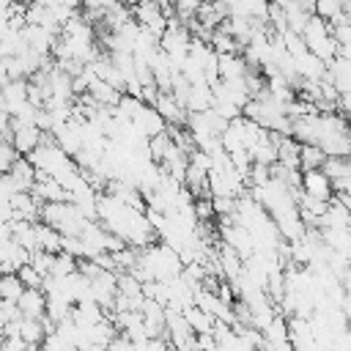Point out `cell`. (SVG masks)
<instances>
[{"label":"cell","mask_w":351,"mask_h":351,"mask_svg":"<svg viewBox=\"0 0 351 351\" xmlns=\"http://www.w3.org/2000/svg\"><path fill=\"white\" fill-rule=\"evenodd\" d=\"M16 318H22L19 302H14V299H0V326L8 324V321H16Z\"/></svg>","instance_id":"obj_27"},{"label":"cell","mask_w":351,"mask_h":351,"mask_svg":"<svg viewBox=\"0 0 351 351\" xmlns=\"http://www.w3.org/2000/svg\"><path fill=\"white\" fill-rule=\"evenodd\" d=\"M206 0H176V14L181 16V22H186V19H192L195 14H197V8L203 5Z\"/></svg>","instance_id":"obj_28"},{"label":"cell","mask_w":351,"mask_h":351,"mask_svg":"<svg viewBox=\"0 0 351 351\" xmlns=\"http://www.w3.org/2000/svg\"><path fill=\"white\" fill-rule=\"evenodd\" d=\"M44 134L47 132L38 123H19V121H14V137H11V143L19 148L22 156H27V154H33L41 145Z\"/></svg>","instance_id":"obj_5"},{"label":"cell","mask_w":351,"mask_h":351,"mask_svg":"<svg viewBox=\"0 0 351 351\" xmlns=\"http://www.w3.org/2000/svg\"><path fill=\"white\" fill-rule=\"evenodd\" d=\"M315 14L329 25H343L346 19V0H315Z\"/></svg>","instance_id":"obj_16"},{"label":"cell","mask_w":351,"mask_h":351,"mask_svg":"<svg viewBox=\"0 0 351 351\" xmlns=\"http://www.w3.org/2000/svg\"><path fill=\"white\" fill-rule=\"evenodd\" d=\"M77 269H80V258L71 255L69 250H60V252L55 255V266H52V274H55V277H66V274H71V271H77Z\"/></svg>","instance_id":"obj_21"},{"label":"cell","mask_w":351,"mask_h":351,"mask_svg":"<svg viewBox=\"0 0 351 351\" xmlns=\"http://www.w3.org/2000/svg\"><path fill=\"white\" fill-rule=\"evenodd\" d=\"M132 11H134V19L143 25V27H148V30H154V33H165L167 30V25H170V16L165 14V8L159 5V3H154V0H143V3H137V5H132Z\"/></svg>","instance_id":"obj_2"},{"label":"cell","mask_w":351,"mask_h":351,"mask_svg":"<svg viewBox=\"0 0 351 351\" xmlns=\"http://www.w3.org/2000/svg\"><path fill=\"white\" fill-rule=\"evenodd\" d=\"M337 110H340V115H346V118L351 121V90H343V93H340Z\"/></svg>","instance_id":"obj_29"},{"label":"cell","mask_w":351,"mask_h":351,"mask_svg":"<svg viewBox=\"0 0 351 351\" xmlns=\"http://www.w3.org/2000/svg\"><path fill=\"white\" fill-rule=\"evenodd\" d=\"M41 348H44V351H58V348H60V351H71L74 346H71V343H69L58 329H52V332H47V337H44Z\"/></svg>","instance_id":"obj_25"},{"label":"cell","mask_w":351,"mask_h":351,"mask_svg":"<svg viewBox=\"0 0 351 351\" xmlns=\"http://www.w3.org/2000/svg\"><path fill=\"white\" fill-rule=\"evenodd\" d=\"M36 233H38V247H44L49 252H60L63 250V233L58 228H52L49 222L38 219L36 222Z\"/></svg>","instance_id":"obj_17"},{"label":"cell","mask_w":351,"mask_h":351,"mask_svg":"<svg viewBox=\"0 0 351 351\" xmlns=\"http://www.w3.org/2000/svg\"><path fill=\"white\" fill-rule=\"evenodd\" d=\"M25 101H30V96H27V77L5 80L3 82V112H8L14 118Z\"/></svg>","instance_id":"obj_7"},{"label":"cell","mask_w":351,"mask_h":351,"mask_svg":"<svg viewBox=\"0 0 351 351\" xmlns=\"http://www.w3.org/2000/svg\"><path fill=\"white\" fill-rule=\"evenodd\" d=\"M326 159H329V154H326L318 143H302V154H299V165H302V170L324 167Z\"/></svg>","instance_id":"obj_18"},{"label":"cell","mask_w":351,"mask_h":351,"mask_svg":"<svg viewBox=\"0 0 351 351\" xmlns=\"http://www.w3.org/2000/svg\"><path fill=\"white\" fill-rule=\"evenodd\" d=\"M304 41H307V47H310V52H315L321 60H335L337 55H340V44H337V38H335V27L326 22V19H321L318 14H313L310 16V22H307V27H304Z\"/></svg>","instance_id":"obj_1"},{"label":"cell","mask_w":351,"mask_h":351,"mask_svg":"<svg viewBox=\"0 0 351 351\" xmlns=\"http://www.w3.org/2000/svg\"><path fill=\"white\" fill-rule=\"evenodd\" d=\"M19 156H22V154H19V148H16L11 140H3V143H0V167H3V173H8Z\"/></svg>","instance_id":"obj_24"},{"label":"cell","mask_w":351,"mask_h":351,"mask_svg":"<svg viewBox=\"0 0 351 351\" xmlns=\"http://www.w3.org/2000/svg\"><path fill=\"white\" fill-rule=\"evenodd\" d=\"M132 121H134V126H137L143 134H148V137L162 134V132H167V126H170V123L165 121V115H162L154 104H145V107H143Z\"/></svg>","instance_id":"obj_9"},{"label":"cell","mask_w":351,"mask_h":351,"mask_svg":"<svg viewBox=\"0 0 351 351\" xmlns=\"http://www.w3.org/2000/svg\"><path fill=\"white\" fill-rule=\"evenodd\" d=\"M19 310L27 318H44L47 315V291L44 288H25L19 296Z\"/></svg>","instance_id":"obj_11"},{"label":"cell","mask_w":351,"mask_h":351,"mask_svg":"<svg viewBox=\"0 0 351 351\" xmlns=\"http://www.w3.org/2000/svg\"><path fill=\"white\" fill-rule=\"evenodd\" d=\"M263 335H266V348H277V351L293 348L291 346V337H288V318L282 313H277L271 318V324L263 329Z\"/></svg>","instance_id":"obj_10"},{"label":"cell","mask_w":351,"mask_h":351,"mask_svg":"<svg viewBox=\"0 0 351 351\" xmlns=\"http://www.w3.org/2000/svg\"><path fill=\"white\" fill-rule=\"evenodd\" d=\"M302 189L307 195H315V197H324V200L335 197V184H332V178H329V173L324 167L302 170Z\"/></svg>","instance_id":"obj_4"},{"label":"cell","mask_w":351,"mask_h":351,"mask_svg":"<svg viewBox=\"0 0 351 351\" xmlns=\"http://www.w3.org/2000/svg\"><path fill=\"white\" fill-rule=\"evenodd\" d=\"M250 71L247 58L241 52H225L219 55V80H233V77H244Z\"/></svg>","instance_id":"obj_14"},{"label":"cell","mask_w":351,"mask_h":351,"mask_svg":"<svg viewBox=\"0 0 351 351\" xmlns=\"http://www.w3.org/2000/svg\"><path fill=\"white\" fill-rule=\"evenodd\" d=\"M90 282H93V299L104 310H112L115 296H118V271L115 269H101L96 277H90Z\"/></svg>","instance_id":"obj_3"},{"label":"cell","mask_w":351,"mask_h":351,"mask_svg":"<svg viewBox=\"0 0 351 351\" xmlns=\"http://www.w3.org/2000/svg\"><path fill=\"white\" fill-rule=\"evenodd\" d=\"M55 255L58 252H49V250H44V247H38V250H33V255H30V263L47 277V274H52V266H55Z\"/></svg>","instance_id":"obj_23"},{"label":"cell","mask_w":351,"mask_h":351,"mask_svg":"<svg viewBox=\"0 0 351 351\" xmlns=\"http://www.w3.org/2000/svg\"><path fill=\"white\" fill-rule=\"evenodd\" d=\"M288 337L293 348H315V326L313 318H299L291 315L288 318Z\"/></svg>","instance_id":"obj_8"},{"label":"cell","mask_w":351,"mask_h":351,"mask_svg":"<svg viewBox=\"0 0 351 351\" xmlns=\"http://www.w3.org/2000/svg\"><path fill=\"white\" fill-rule=\"evenodd\" d=\"M170 145H173V137H170V132L154 134V137L148 140V154H151V159H154V162H162Z\"/></svg>","instance_id":"obj_22"},{"label":"cell","mask_w":351,"mask_h":351,"mask_svg":"<svg viewBox=\"0 0 351 351\" xmlns=\"http://www.w3.org/2000/svg\"><path fill=\"white\" fill-rule=\"evenodd\" d=\"M25 282H22V277H19V271H3V277H0V299H14V302H19V296L25 293Z\"/></svg>","instance_id":"obj_19"},{"label":"cell","mask_w":351,"mask_h":351,"mask_svg":"<svg viewBox=\"0 0 351 351\" xmlns=\"http://www.w3.org/2000/svg\"><path fill=\"white\" fill-rule=\"evenodd\" d=\"M19 277H22V282H25L27 288H41V285H44V274H41L33 263L19 266Z\"/></svg>","instance_id":"obj_26"},{"label":"cell","mask_w":351,"mask_h":351,"mask_svg":"<svg viewBox=\"0 0 351 351\" xmlns=\"http://www.w3.org/2000/svg\"><path fill=\"white\" fill-rule=\"evenodd\" d=\"M211 47L219 52V55H225V52H241L244 47L239 44V38L233 36V33H228L225 27H217L214 33H211Z\"/></svg>","instance_id":"obj_20"},{"label":"cell","mask_w":351,"mask_h":351,"mask_svg":"<svg viewBox=\"0 0 351 351\" xmlns=\"http://www.w3.org/2000/svg\"><path fill=\"white\" fill-rule=\"evenodd\" d=\"M8 176L14 178L16 189H22V192H30V189L36 186V181H38V170H36V165H33L27 156H19V159L14 162V167L8 170Z\"/></svg>","instance_id":"obj_12"},{"label":"cell","mask_w":351,"mask_h":351,"mask_svg":"<svg viewBox=\"0 0 351 351\" xmlns=\"http://www.w3.org/2000/svg\"><path fill=\"white\" fill-rule=\"evenodd\" d=\"M184 315H186L189 326L195 329V335H200V332H214L217 315H211V313L203 310L200 304H189V307H184Z\"/></svg>","instance_id":"obj_15"},{"label":"cell","mask_w":351,"mask_h":351,"mask_svg":"<svg viewBox=\"0 0 351 351\" xmlns=\"http://www.w3.org/2000/svg\"><path fill=\"white\" fill-rule=\"evenodd\" d=\"M214 104H217V96H214L211 82H195V85H192V90H189L186 110L206 112V110H214Z\"/></svg>","instance_id":"obj_13"},{"label":"cell","mask_w":351,"mask_h":351,"mask_svg":"<svg viewBox=\"0 0 351 351\" xmlns=\"http://www.w3.org/2000/svg\"><path fill=\"white\" fill-rule=\"evenodd\" d=\"M30 250L19 244L16 239H3L0 241V269L3 271H19V266L30 263Z\"/></svg>","instance_id":"obj_6"}]
</instances>
